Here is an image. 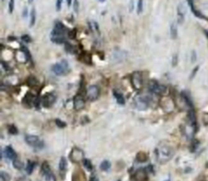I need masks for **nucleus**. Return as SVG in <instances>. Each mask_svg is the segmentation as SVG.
Returning <instances> with one entry per match:
<instances>
[{
	"label": "nucleus",
	"mask_w": 208,
	"mask_h": 181,
	"mask_svg": "<svg viewBox=\"0 0 208 181\" xmlns=\"http://www.w3.org/2000/svg\"><path fill=\"white\" fill-rule=\"evenodd\" d=\"M75 36H76V30L70 31V33H69V37H70V38H74Z\"/></svg>",
	"instance_id": "obj_39"
},
{
	"label": "nucleus",
	"mask_w": 208,
	"mask_h": 181,
	"mask_svg": "<svg viewBox=\"0 0 208 181\" xmlns=\"http://www.w3.org/2000/svg\"><path fill=\"white\" fill-rule=\"evenodd\" d=\"M166 181H170V180H166Z\"/></svg>",
	"instance_id": "obj_49"
},
{
	"label": "nucleus",
	"mask_w": 208,
	"mask_h": 181,
	"mask_svg": "<svg viewBox=\"0 0 208 181\" xmlns=\"http://www.w3.org/2000/svg\"><path fill=\"white\" fill-rule=\"evenodd\" d=\"M148 89H149V91L152 93V94H155V95H165L166 94V92H167L166 87H165L164 85L159 84V82L154 81V79L149 82Z\"/></svg>",
	"instance_id": "obj_2"
},
{
	"label": "nucleus",
	"mask_w": 208,
	"mask_h": 181,
	"mask_svg": "<svg viewBox=\"0 0 208 181\" xmlns=\"http://www.w3.org/2000/svg\"><path fill=\"white\" fill-rule=\"evenodd\" d=\"M22 103L25 105L29 106V107H33V106H36L38 104V98L36 95L32 94V93H28L25 97V98H23Z\"/></svg>",
	"instance_id": "obj_10"
},
{
	"label": "nucleus",
	"mask_w": 208,
	"mask_h": 181,
	"mask_svg": "<svg viewBox=\"0 0 208 181\" xmlns=\"http://www.w3.org/2000/svg\"><path fill=\"white\" fill-rule=\"evenodd\" d=\"M113 94H114V98H116V102L118 103L119 105H124V104H125L124 95H122V93H119L118 91H116V90H114V91H113Z\"/></svg>",
	"instance_id": "obj_16"
},
{
	"label": "nucleus",
	"mask_w": 208,
	"mask_h": 181,
	"mask_svg": "<svg viewBox=\"0 0 208 181\" xmlns=\"http://www.w3.org/2000/svg\"><path fill=\"white\" fill-rule=\"evenodd\" d=\"M61 3H62V0H56V10L57 11H60Z\"/></svg>",
	"instance_id": "obj_38"
},
{
	"label": "nucleus",
	"mask_w": 208,
	"mask_h": 181,
	"mask_svg": "<svg viewBox=\"0 0 208 181\" xmlns=\"http://www.w3.org/2000/svg\"><path fill=\"white\" fill-rule=\"evenodd\" d=\"M87 98L89 101H95L97 100V98L99 97V88L96 85H91L87 88L86 91Z\"/></svg>",
	"instance_id": "obj_8"
},
{
	"label": "nucleus",
	"mask_w": 208,
	"mask_h": 181,
	"mask_svg": "<svg viewBox=\"0 0 208 181\" xmlns=\"http://www.w3.org/2000/svg\"><path fill=\"white\" fill-rule=\"evenodd\" d=\"M56 97L53 93H48V94L44 95V98H41V104L44 106V107H51L53 104L55 103Z\"/></svg>",
	"instance_id": "obj_11"
},
{
	"label": "nucleus",
	"mask_w": 208,
	"mask_h": 181,
	"mask_svg": "<svg viewBox=\"0 0 208 181\" xmlns=\"http://www.w3.org/2000/svg\"><path fill=\"white\" fill-rule=\"evenodd\" d=\"M185 14H186L185 9L183 7L182 4H180V5H178V22H180V23L183 22L184 17H185Z\"/></svg>",
	"instance_id": "obj_15"
},
{
	"label": "nucleus",
	"mask_w": 208,
	"mask_h": 181,
	"mask_svg": "<svg viewBox=\"0 0 208 181\" xmlns=\"http://www.w3.org/2000/svg\"><path fill=\"white\" fill-rule=\"evenodd\" d=\"M73 9H74V12H78V9H79V3H78V0H74V3H73Z\"/></svg>",
	"instance_id": "obj_36"
},
{
	"label": "nucleus",
	"mask_w": 208,
	"mask_h": 181,
	"mask_svg": "<svg viewBox=\"0 0 208 181\" xmlns=\"http://www.w3.org/2000/svg\"><path fill=\"white\" fill-rule=\"evenodd\" d=\"M81 60H82V62L86 63V64H91V56H90L88 53H82Z\"/></svg>",
	"instance_id": "obj_28"
},
{
	"label": "nucleus",
	"mask_w": 208,
	"mask_h": 181,
	"mask_svg": "<svg viewBox=\"0 0 208 181\" xmlns=\"http://www.w3.org/2000/svg\"><path fill=\"white\" fill-rule=\"evenodd\" d=\"M99 1H100V2H104V1H105V0H99Z\"/></svg>",
	"instance_id": "obj_48"
},
{
	"label": "nucleus",
	"mask_w": 208,
	"mask_h": 181,
	"mask_svg": "<svg viewBox=\"0 0 208 181\" xmlns=\"http://www.w3.org/2000/svg\"><path fill=\"white\" fill-rule=\"evenodd\" d=\"M192 54H193V57L191 58V60H192V62H194V60H196V52L192 51Z\"/></svg>",
	"instance_id": "obj_43"
},
{
	"label": "nucleus",
	"mask_w": 208,
	"mask_h": 181,
	"mask_svg": "<svg viewBox=\"0 0 208 181\" xmlns=\"http://www.w3.org/2000/svg\"><path fill=\"white\" fill-rule=\"evenodd\" d=\"M25 140L29 145L34 148H44V141H42L39 137H37V136L26 135Z\"/></svg>",
	"instance_id": "obj_5"
},
{
	"label": "nucleus",
	"mask_w": 208,
	"mask_h": 181,
	"mask_svg": "<svg viewBox=\"0 0 208 181\" xmlns=\"http://www.w3.org/2000/svg\"><path fill=\"white\" fill-rule=\"evenodd\" d=\"M110 167H111V164L108 160H104L102 162V164H100V169H102V171L107 172L108 169H110Z\"/></svg>",
	"instance_id": "obj_22"
},
{
	"label": "nucleus",
	"mask_w": 208,
	"mask_h": 181,
	"mask_svg": "<svg viewBox=\"0 0 208 181\" xmlns=\"http://www.w3.org/2000/svg\"><path fill=\"white\" fill-rule=\"evenodd\" d=\"M174 155V150L170 144L166 142H161L155 148V158L156 161L161 164L170 161Z\"/></svg>",
	"instance_id": "obj_1"
},
{
	"label": "nucleus",
	"mask_w": 208,
	"mask_h": 181,
	"mask_svg": "<svg viewBox=\"0 0 208 181\" xmlns=\"http://www.w3.org/2000/svg\"><path fill=\"white\" fill-rule=\"evenodd\" d=\"M170 33H171V37L173 39L177 38V36H178V29H177V26H175L174 23H172V25L170 26Z\"/></svg>",
	"instance_id": "obj_24"
},
{
	"label": "nucleus",
	"mask_w": 208,
	"mask_h": 181,
	"mask_svg": "<svg viewBox=\"0 0 208 181\" xmlns=\"http://www.w3.org/2000/svg\"><path fill=\"white\" fill-rule=\"evenodd\" d=\"M198 69H199L198 67H196V68H194L193 72L191 73V76H190V79H192V78H193V76H194V74H196V71H198Z\"/></svg>",
	"instance_id": "obj_41"
},
{
	"label": "nucleus",
	"mask_w": 208,
	"mask_h": 181,
	"mask_svg": "<svg viewBox=\"0 0 208 181\" xmlns=\"http://www.w3.org/2000/svg\"><path fill=\"white\" fill-rule=\"evenodd\" d=\"M56 125H57V126H59L60 128H63V127L66 126V123H63L62 121H61V120H59V119H56Z\"/></svg>",
	"instance_id": "obj_35"
},
{
	"label": "nucleus",
	"mask_w": 208,
	"mask_h": 181,
	"mask_svg": "<svg viewBox=\"0 0 208 181\" xmlns=\"http://www.w3.org/2000/svg\"><path fill=\"white\" fill-rule=\"evenodd\" d=\"M131 82H132V86L134 89L136 90H141L143 88V76L141 72H134L132 74L131 78Z\"/></svg>",
	"instance_id": "obj_9"
},
{
	"label": "nucleus",
	"mask_w": 208,
	"mask_h": 181,
	"mask_svg": "<svg viewBox=\"0 0 208 181\" xmlns=\"http://www.w3.org/2000/svg\"><path fill=\"white\" fill-rule=\"evenodd\" d=\"M67 171V160L65 157H61L59 161V172L61 174H63Z\"/></svg>",
	"instance_id": "obj_17"
},
{
	"label": "nucleus",
	"mask_w": 208,
	"mask_h": 181,
	"mask_svg": "<svg viewBox=\"0 0 208 181\" xmlns=\"http://www.w3.org/2000/svg\"><path fill=\"white\" fill-rule=\"evenodd\" d=\"M21 40L26 42V44H29V42H32V38L30 35H28V34H25V35L21 36Z\"/></svg>",
	"instance_id": "obj_31"
},
{
	"label": "nucleus",
	"mask_w": 208,
	"mask_h": 181,
	"mask_svg": "<svg viewBox=\"0 0 208 181\" xmlns=\"http://www.w3.org/2000/svg\"><path fill=\"white\" fill-rule=\"evenodd\" d=\"M9 132L12 135H16L18 131H17V128H16L14 125H9Z\"/></svg>",
	"instance_id": "obj_32"
},
{
	"label": "nucleus",
	"mask_w": 208,
	"mask_h": 181,
	"mask_svg": "<svg viewBox=\"0 0 208 181\" xmlns=\"http://www.w3.org/2000/svg\"><path fill=\"white\" fill-rule=\"evenodd\" d=\"M29 1V3H32V2H33V0H28Z\"/></svg>",
	"instance_id": "obj_47"
},
{
	"label": "nucleus",
	"mask_w": 208,
	"mask_h": 181,
	"mask_svg": "<svg viewBox=\"0 0 208 181\" xmlns=\"http://www.w3.org/2000/svg\"><path fill=\"white\" fill-rule=\"evenodd\" d=\"M23 51V53L25 54L26 56V60H29V62H32V58H31V54H30V51H29V49L26 47H22V49H21Z\"/></svg>",
	"instance_id": "obj_30"
},
{
	"label": "nucleus",
	"mask_w": 208,
	"mask_h": 181,
	"mask_svg": "<svg viewBox=\"0 0 208 181\" xmlns=\"http://www.w3.org/2000/svg\"><path fill=\"white\" fill-rule=\"evenodd\" d=\"M204 33H205V35L207 36V38H208V31L207 30H204Z\"/></svg>",
	"instance_id": "obj_46"
},
{
	"label": "nucleus",
	"mask_w": 208,
	"mask_h": 181,
	"mask_svg": "<svg viewBox=\"0 0 208 181\" xmlns=\"http://www.w3.org/2000/svg\"><path fill=\"white\" fill-rule=\"evenodd\" d=\"M90 181H98V179H97V177L93 176V177H91V179H90Z\"/></svg>",
	"instance_id": "obj_42"
},
{
	"label": "nucleus",
	"mask_w": 208,
	"mask_h": 181,
	"mask_svg": "<svg viewBox=\"0 0 208 181\" xmlns=\"http://www.w3.org/2000/svg\"><path fill=\"white\" fill-rule=\"evenodd\" d=\"M136 159H137V161H140V162H145V161H147L148 157L146 156L144 153H140V154H138V155H137Z\"/></svg>",
	"instance_id": "obj_29"
},
{
	"label": "nucleus",
	"mask_w": 208,
	"mask_h": 181,
	"mask_svg": "<svg viewBox=\"0 0 208 181\" xmlns=\"http://www.w3.org/2000/svg\"><path fill=\"white\" fill-rule=\"evenodd\" d=\"M54 30L60 32V33H65L66 32V26L62 25V23L60 22V21H57V22L55 23V26H54Z\"/></svg>",
	"instance_id": "obj_19"
},
{
	"label": "nucleus",
	"mask_w": 208,
	"mask_h": 181,
	"mask_svg": "<svg viewBox=\"0 0 208 181\" xmlns=\"http://www.w3.org/2000/svg\"><path fill=\"white\" fill-rule=\"evenodd\" d=\"M82 165H84L88 171H92L93 169V165L91 163V161L89 160V159H84V161H82Z\"/></svg>",
	"instance_id": "obj_25"
},
{
	"label": "nucleus",
	"mask_w": 208,
	"mask_h": 181,
	"mask_svg": "<svg viewBox=\"0 0 208 181\" xmlns=\"http://www.w3.org/2000/svg\"><path fill=\"white\" fill-rule=\"evenodd\" d=\"M0 180L1 181H10L11 180V176L9 173L4 172V171H1L0 173Z\"/></svg>",
	"instance_id": "obj_23"
},
{
	"label": "nucleus",
	"mask_w": 208,
	"mask_h": 181,
	"mask_svg": "<svg viewBox=\"0 0 208 181\" xmlns=\"http://www.w3.org/2000/svg\"><path fill=\"white\" fill-rule=\"evenodd\" d=\"M133 177H134L135 181H146L147 180V177H148L147 171H146V169H137V171L134 173V176Z\"/></svg>",
	"instance_id": "obj_13"
},
{
	"label": "nucleus",
	"mask_w": 208,
	"mask_h": 181,
	"mask_svg": "<svg viewBox=\"0 0 208 181\" xmlns=\"http://www.w3.org/2000/svg\"><path fill=\"white\" fill-rule=\"evenodd\" d=\"M26 84L29 85V86H36L37 84H38V81L36 79V78H34V76H30V78L28 79V81H26Z\"/></svg>",
	"instance_id": "obj_26"
},
{
	"label": "nucleus",
	"mask_w": 208,
	"mask_h": 181,
	"mask_svg": "<svg viewBox=\"0 0 208 181\" xmlns=\"http://www.w3.org/2000/svg\"><path fill=\"white\" fill-rule=\"evenodd\" d=\"M13 166H14L16 169H23V163L19 160V159L16 158V159L13 160Z\"/></svg>",
	"instance_id": "obj_21"
},
{
	"label": "nucleus",
	"mask_w": 208,
	"mask_h": 181,
	"mask_svg": "<svg viewBox=\"0 0 208 181\" xmlns=\"http://www.w3.org/2000/svg\"><path fill=\"white\" fill-rule=\"evenodd\" d=\"M13 10H14V0H10V2H9V12L13 13Z\"/></svg>",
	"instance_id": "obj_37"
},
{
	"label": "nucleus",
	"mask_w": 208,
	"mask_h": 181,
	"mask_svg": "<svg viewBox=\"0 0 208 181\" xmlns=\"http://www.w3.org/2000/svg\"><path fill=\"white\" fill-rule=\"evenodd\" d=\"M133 103H134L135 108L138 109V110H146L150 105V100L146 95H137L134 98Z\"/></svg>",
	"instance_id": "obj_4"
},
{
	"label": "nucleus",
	"mask_w": 208,
	"mask_h": 181,
	"mask_svg": "<svg viewBox=\"0 0 208 181\" xmlns=\"http://www.w3.org/2000/svg\"><path fill=\"white\" fill-rule=\"evenodd\" d=\"M36 21V10L32 9L30 13V26H33Z\"/></svg>",
	"instance_id": "obj_18"
},
{
	"label": "nucleus",
	"mask_w": 208,
	"mask_h": 181,
	"mask_svg": "<svg viewBox=\"0 0 208 181\" xmlns=\"http://www.w3.org/2000/svg\"><path fill=\"white\" fill-rule=\"evenodd\" d=\"M51 39L54 44H62V42L65 41L63 36H51Z\"/></svg>",
	"instance_id": "obj_27"
},
{
	"label": "nucleus",
	"mask_w": 208,
	"mask_h": 181,
	"mask_svg": "<svg viewBox=\"0 0 208 181\" xmlns=\"http://www.w3.org/2000/svg\"><path fill=\"white\" fill-rule=\"evenodd\" d=\"M4 154L5 156H7V159H10V160H14V159H16V153L15 150H13L12 146H7V147L4 148Z\"/></svg>",
	"instance_id": "obj_14"
},
{
	"label": "nucleus",
	"mask_w": 208,
	"mask_h": 181,
	"mask_svg": "<svg viewBox=\"0 0 208 181\" xmlns=\"http://www.w3.org/2000/svg\"><path fill=\"white\" fill-rule=\"evenodd\" d=\"M70 70L69 64L67 60H61L60 63H57L52 66V71L56 75H63V74L68 73Z\"/></svg>",
	"instance_id": "obj_3"
},
{
	"label": "nucleus",
	"mask_w": 208,
	"mask_h": 181,
	"mask_svg": "<svg viewBox=\"0 0 208 181\" xmlns=\"http://www.w3.org/2000/svg\"><path fill=\"white\" fill-rule=\"evenodd\" d=\"M70 159L74 163H81L84 161V151L78 147H74L70 153Z\"/></svg>",
	"instance_id": "obj_7"
},
{
	"label": "nucleus",
	"mask_w": 208,
	"mask_h": 181,
	"mask_svg": "<svg viewBox=\"0 0 208 181\" xmlns=\"http://www.w3.org/2000/svg\"><path fill=\"white\" fill-rule=\"evenodd\" d=\"M41 175L46 181H56L54 174L52 173L51 169H50L49 164L47 162H44L41 165Z\"/></svg>",
	"instance_id": "obj_6"
},
{
	"label": "nucleus",
	"mask_w": 208,
	"mask_h": 181,
	"mask_svg": "<svg viewBox=\"0 0 208 181\" xmlns=\"http://www.w3.org/2000/svg\"><path fill=\"white\" fill-rule=\"evenodd\" d=\"M143 11V0H138L137 2V14H141Z\"/></svg>",
	"instance_id": "obj_33"
},
{
	"label": "nucleus",
	"mask_w": 208,
	"mask_h": 181,
	"mask_svg": "<svg viewBox=\"0 0 208 181\" xmlns=\"http://www.w3.org/2000/svg\"><path fill=\"white\" fill-rule=\"evenodd\" d=\"M85 104H86V102H85V98H82L81 95L77 94L76 97L74 98V101H73V107H74V109H75L76 111L81 110V109L85 107Z\"/></svg>",
	"instance_id": "obj_12"
},
{
	"label": "nucleus",
	"mask_w": 208,
	"mask_h": 181,
	"mask_svg": "<svg viewBox=\"0 0 208 181\" xmlns=\"http://www.w3.org/2000/svg\"><path fill=\"white\" fill-rule=\"evenodd\" d=\"M34 167H35V163H34V162H32V161H28V164H26V166H25L26 174L31 175L32 172L34 171Z\"/></svg>",
	"instance_id": "obj_20"
},
{
	"label": "nucleus",
	"mask_w": 208,
	"mask_h": 181,
	"mask_svg": "<svg viewBox=\"0 0 208 181\" xmlns=\"http://www.w3.org/2000/svg\"><path fill=\"white\" fill-rule=\"evenodd\" d=\"M26 13H28V12H26V7H25V11H23V12H22V15L25 16V17L26 16Z\"/></svg>",
	"instance_id": "obj_44"
},
{
	"label": "nucleus",
	"mask_w": 208,
	"mask_h": 181,
	"mask_svg": "<svg viewBox=\"0 0 208 181\" xmlns=\"http://www.w3.org/2000/svg\"><path fill=\"white\" fill-rule=\"evenodd\" d=\"M66 50H67V52H69V53H74V48L72 47L70 44H68V42L66 44Z\"/></svg>",
	"instance_id": "obj_34"
},
{
	"label": "nucleus",
	"mask_w": 208,
	"mask_h": 181,
	"mask_svg": "<svg viewBox=\"0 0 208 181\" xmlns=\"http://www.w3.org/2000/svg\"><path fill=\"white\" fill-rule=\"evenodd\" d=\"M177 63H178V55L175 54L174 56H173V62H172V65H173V66H175V65H177Z\"/></svg>",
	"instance_id": "obj_40"
},
{
	"label": "nucleus",
	"mask_w": 208,
	"mask_h": 181,
	"mask_svg": "<svg viewBox=\"0 0 208 181\" xmlns=\"http://www.w3.org/2000/svg\"><path fill=\"white\" fill-rule=\"evenodd\" d=\"M67 3H68V5H71V3H72V0H67Z\"/></svg>",
	"instance_id": "obj_45"
}]
</instances>
